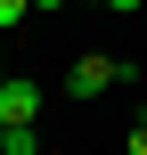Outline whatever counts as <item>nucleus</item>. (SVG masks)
<instances>
[{
	"mask_svg": "<svg viewBox=\"0 0 147 155\" xmlns=\"http://www.w3.org/2000/svg\"><path fill=\"white\" fill-rule=\"evenodd\" d=\"M123 155H147V123H139V131H131V139H123Z\"/></svg>",
	"mask_w": 147,
	"mask_h": 155,
	"instance_id": "obj_4",
	"label": "nucleus"
},
{
	"mask_svg": "<svg viewBox=\"0 0 147 155\" xmlns=\"http://www.w3.org/2000/svg\"><path fill=\"white\" fill-rule=\"evenodd\" d=\"M33 8H65V0H33Z\"/></svg>",
	"mask_w": 147,
	"mask_h": 155,
	"instance_id": "obj_6",
	"label": "nucleus"
},
{
	"mask_svg": "<svg viewBox=\"0 0 147 155\" xmlns=\"http://www.w3.org/2000/svg\"><path fill=\"white\" fill-rule=\"evenodd\" d=\"M33 114H41V82H16V74H8V82H0V123L16 131V123H33Z\"/></svg>",
	"mask_w": 147,
	"mask_h": 155,
	"instance_id": "obj_2",
	"label": "nucleus"
},
{
	"mask_svg": "<svg viewBox=\"0 0 147 155\" xmlns=\"http://www.w3.org/2000/svg\"><path fill=\"white\" fill-rule=\"evenodd\" d=\"M25 8H33V0H0V33H8V25H25Z\"/></svg>",
	"mask_w": 147,
	"mask_h": 155,
	"instance_id": "obj_3",
	"label": "nucleus"
},
{
	"mask_svg": "<svg viewBox=\"0 0 147 155\" xmlns=\"http://www.w3.org/2000/svg\"><path fill=\"white\" fill-rule=\"evenodd\" d=\"M0 82H8V65H0Z\"/></svg>",
	"mask_w": 147,
	"mask_h": 155,
	"instance_id": "obj_8",
	"label": "nucleus"
},
{
	"mask_svg": "<svg viewBox=\"0 0 147 155\" xmlns=\"http://www.w3.org/2000/svg\"><path fill=\"white\" fill-rule=\"evenodd\" d=\"M0 155H8V123H0Z\"/></svg>",
	"mask_w": 147,
	"mask_h": 155,
	"instance_id": "obj_7",
	"label": "nucleus"
},
{
	"mask_svg": "<svg viewBox=\"0 0 147 155\" xmlns=\"http://www.w3.org/2000/svg\"><path fill=\"white\" fill-rule=\"evenodd\" d=\"M98 8H115V16H131V8H139V0H98Z\"/></svg>",
	"mask_w": 147,
	"mask_h": 155,
	"instance_id": "obj_5",
	"label": "nucleus"
},
{
	"mask_svg": "<svg viewBox=\"0 0 147 155\" xmlns=\"http://www.w3.org/2000/svg\"><path fill=\"white\" fill-rule=\"evenodd\" d=\"M123 82H139L123 57H74V74H65L74 98H106V90H123Z\"/></svg>",
	"mask_w": 147,
	"mask_h": 155,
	"instance_id": "obj_1",
	"label": "nucleus"
}]
</instances>
